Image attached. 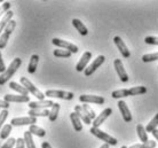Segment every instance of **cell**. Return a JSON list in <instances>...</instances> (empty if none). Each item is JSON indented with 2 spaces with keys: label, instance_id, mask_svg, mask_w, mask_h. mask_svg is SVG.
Returning a JSON list of instances; mask_svg holds the SVG:
<instances>
[{
  "label": "cell",
  "instance_id": "obj_40",
  "mask_svg": "<svg viewBox=\"0 0 158 148\" xmlns=\"http://www.w3.org/2000/svg\"><path fill=\"white\" fill-rule=\"evenodd\" d=\"M143 147H144V148H155V147H156V141L148 140L146 144H143Z\"/></svg>",
  "mask_w": 158,
  "mask_h": 148
},
{
  "label": "cell",
  "instance_id": "obj_11",
  "mask_svg": "<svg viewBox=\"0 0 158 148\" xmlns=\"http://www.w3.org/2000/svg\"><path fill=\"white\" fill-rule=\"evenodd\" d=\"M30 109H48L54 106V102L51 100H41V101H31L29 102Z\"/></svg>",
  "mask_w": 158,
  "mask_h": 148
},
{
  "label": "cell",
  "instance_id": "obj_25",
  "mask_svg": "<svg viewBox=\"0 0 158 148\" xmlns=\"http://www.w3.org/2000/svg\"><path fill=\"white\" fill-rule=\"evenodd\" d=\"M29 131L31 132V134H35L37 137H40V138H43V137L46 136V131L44 130V129L39 128V126H37V125H30V128H29Z\"/></svg>",
  "mask_w": 158,
  "mask_h": 148
},
{
  "label": "cell",
  "instance_id": "obj_24",
  "mask_svg": "<svg viewBox=\"0 0 158 148\" xmlns=\"http://www.w3.org/2000/svg\"><path fill=\"white\" fill-rule=\"evenodd\" d=\"M136 132H138L139 139L142 141V144H146L147 141L149 140V139H148L147 131H146V128H144L142 124H139L138 126H136Z\"/></svg>",
  "mask_w": 158,
  "mask_h": 148
},
{
  "label": "cell",
  "instance_id": "obj_3",
  "mask_svg": "<svg viewBox=\"0 0 158 148\" xmlns=\"http://www.w3.org/2000/svg\"><path fill=\"white\" fill-rule=\"evenodd\" d=\"M89 132H91L93 136L96 137V138H99V139H101L102 141H104L106 144L112 145V146H116V145H117V139H115L114 137L109 136L108 133L103 132L102 130H100L99 128H91Z\"/></svg>",
  "mask_w": 158,
  "mask_h": 148
},
{
  "label": "cell",
  "instance_id": "obj_34",
  "mask_svg": "<svg viewBox=\"0 0 158 148\" xmlns=\"http://www.w3.org/2000/svg\"><path fill=\"white\" fill-rule=\"evenodd\" d=\"M158 60V52L157 53H150V54H144L142 56V61L143 62H152V61H157Z\"/></svg>",
  "mask_w": 158,
  "mask_h": 148
},
{
  "label": "cell",
  "instance_id": "obj_20",
  "mask_svg": "<svg viewBox=\"0 0 158 148\" xmlns=\"http://www.w3.org/2000/svg\"><path fill=\"white\" fill-rule=\"evenodd\" d=\"M9 87L12 88V90H14V91H16V92H19L21 94V95H25V96H29V91L27 90V88L24 87L23 85H20L19 83H16V82H10L9 83Z\"/></svg>",
  "mask_w": 158,
  "mask_h": 148
},
{
  "label": "cell",
  "instance_id": "obj_44",
  "mask_svg": "<svg viewBox=\"0 0 158 148\" xmlns=\"http://www.w3.org/2000/svg\"><path fill=\"white\" fill-rule=\"evenodd\" d=\"M130 148H144V147H143V144H136V145H133V146H131Z\"/></svg>",
  "mask_w": 158,
  "mask_h": 148
},
{
  "label": "cell",
  "instance_id": "obj_39",
  "mask_svg": "<svg viewBox=\"0 0 158 148\" xmlns=\"http://www.w3.org/2000/svg\"><path fill=\"white\" fill-rule=\"evenodd\" d=\"M16 148H25V142L23 138H19L16 140Z\"/></svg>",
  "mask_w": 158,
  "mask_h": 148
},
{
  "label": "cell",
  "instance_id": "obj_31",
  "mask_svg": "<svg viewBox=\"0 0 158 148\" xmlns=\"http://www.w3.org/2000/svg\"><path fill=\"white\" fill-rule=\"evenodd\" d=\"M12 128H13L12 124L4 125V128H2L1 132H0V138H1V139H7L8 136H9V133L12 132Z\"/></svg>",
  "mask_w": 158,
  "mask_h": 148
},
{
  "label": "cell",
  "instance_id": "obj_6",
  "mask_svg": "<svg viewBox=\"0 0 158 148\" xmlns=\"http://www.w3.org/2000/svg\"><path fill=\"white\" fill-rule=\"evenodd\" d=\"M52 43H53V45L57 46V47L64 48V49H67V51H69V52H71V53L78 52V47H77L75 44L69 43V41H65V40L60 39V38H54V39L52 40Z\"/></svg>",
  "mask_w": 158,
  "mask_h": 148
},
{
  "label": "cell",
  "instance_id": "obj_28",
  "mask_svg": "<svg viewBox=\"0 0 158 148\" xmlns=\"http://www.w3.org/2000/svg\"><path fill=\"white\" fill-rule=\"evenodd\" d=\"M59 112H60V104H54V106H53L51 109L49 116H48V118H49L51 122L56 121V118H57V116H59Z\"/></svg>",
  "mask_w": 158,
  "mask_h": 148
},
{
  "label": "cell",
  "instance_id": "obj_23",
  "mask_svg": "<svg viewBox=\"0 0 158 148\" xmlns=\"http://www.w3.org/2000/svg\"><path fill=\"white\" fill-rule=\"evenodd\" d=\"M38 62H39V56L37 55V54H33L31 56V59H30V62H29V66H28L29 74H35L36 72Z\"/></svg>",
  "mask_w": 158,
  "mask_h": 148
},
{
  "label": "cell",
  "instance_id": "obj_35",
  "mask_svg": "<svg viewBox=\"0 0 158 148\" xmlns=\"http://www.w3.org/2000/svg\"><path fill=\"white\" fill-rule=\"evenodd\" d=\"M9 8H10V2H8V1L2 2V5L0 6V17L2 15H5L9 11Z\"/></svg>",
  "mask_w": 158,
  "mask_h": 148
},
{
  "label": "cell",
  "instance_id": "obj_47",
  "mask_svg": "<svg viewBox=\"0 0 158 148\" xmlns=\"http://www.w3.org/2000/svg\"><path fill=\"white\" fill-rule=\"evenodd\" d=\"M120 148H127L126 146H123V147H120Z\"/></svg>",
  "mask_w": 158,
  "mask_h": 148
},
{
  "label": "cell",
  "instance_id": "obj_2",
  "mask_svg": "<svg viewBox=\"0 0 158 148\" xmlns=\"http://www.w3.org/2000/svg\"><path fill=\"white\" fill-rule=\"evenodd\" d=\"M20 82H21V84L23 85L24 87L27 88V90H28V91L30 93H31V94H33V95L36 96V98L39 101L45 100V96H46V95H45L44 93L40 92L39 90H38V88H37L36 86H35V85L32 84V83L28 79V78H25V77H21Z\"/></svg>",
  "mask_w": 158,
  "mask_h": 148
},
{
  "label": "cell",
  "instance_id": "obj_38",
  "mask_svg": "<svg viewBox=\"0 0 158 148\" xmlns=\"http://www.w3.org/2000/svg\"><path fill=\"white\" fill-rule=\"evenodd\" d=\"M15 144H16V139H14V138H9V139L1 146V148H13Z\"/></svg>",
  "mask_w": 158,
  "mask_h": 148
},
{
  "label": "cell",
  "instance_id": "obj_36",
  "mask_svg": "<svg viewBox=\"0 0 158 148\" xmlns=\"http://www.w3.org/2000/svg\"><path fill=\"white\" fill-rule=\"evenodd\" d=\"M7 117H8V109H2L0 112V129L2 128V125H4L5 121L7 120Z\"/></svg>",
  "mask_w": 158,
  "mask_h": 148
},
{
  "label": "cell",
  "instance_id": "obj_22",
  "mask_svg": "<svg viewBox=\"0 0 158 148\" xmlns=\"http://www.w3.org/2000/svg\"><path fill=\"white\" fill-rule=\"evenodd\" d=\"M49 110L48 109H30L29 110V116L31 117H45V116H49Z\"/></svg>",
  "mask_w": 158,
  "mask_h": 148
},
{
  "label": "cell",
  "instance_id": "obj_26",
  "mask_svg": "<svg viewBox=\"0 0 158 148\" xmlns=\"http://www.w3.org/2000/svg\"><path fill=\"white\" fill-rule=\"evenodd\" d=\"M24 142H25V146L27 148H36V145L33 142V139H32V134L30 131H25L24 132Z\"/></svg>",
  "mask_w": 158,
  "mask_h": 148
},
{
  "label": "cell",
  "instance_id": "obj_9",
  "mask_svg": "<svg viewBox=\"0 0 158 148\" xmlns=\"http://www.w3.org/2000/svg\"><path fill=\"white\" fill-rule=\"evenodd\" d=\"M79 101L83 104H104V98L99 95H88L83 94L79 96Z\"/></svg>",
  "mask_w": 158,
  "mask_h": 148
},
{
  "label": "cell",
  "instance_id": "obj_19",
  "mask_svg": "<svg viewBox=\"0 0 158 148\" xmlns=\"http://www.w3.org/2000/svg\"><path fill=\"white\" fill-rule=\"evenodd\" d=\"M72 25L77 29V31H78L81 36H86L87 33H88L87 28L84 25L83 22H81L80 20H78V19H73V20H72Z\"/></svg>",
  "mask_w": 158,
  "mask_h": 148
},
{
  "label": "cell",
  "instance_id": "obj_12",
  "mask_svg": "<svg viewBox=\"0 0 158 148\" xmlns=\"http://www.w3.org/2000/svg\"><path fill=\"white\" fill-rule=\"evenodd\" d=\"M114 43L116 44V46L118 47V49H119V52L122 53V55L125 57V59H128L131 56V53H130V49L127 48V46H126V44L124 43V40L120 38V37H115L114 38Z\"/></svg>",
  "mask_w": 158,
  "mask_h": 148
},
{
  "label": "cell",
  "instance_id": "obj_32",
  "mask_svg": "<svg viewBox=\"0 0 158 148\" xmlns=\"http://www.w3.org/2000/svg\"><path fill=\"white\" fill-rule=\"evenodd\" d=\"M81 107H83L84 112H86L87 116L89 117V118H91L92 121H94L95 118H96V114H95V112L91 108V107H89V106H88V104H84L83 106H81Z\"/></svg>",
  "mask_w": 158,
  "mask_h": 148
},
{
  "label": "cell",
  "instance_id": "obj_16",
  "mask_svg": "<svg viewBox=\"0 0 158 148\" xmlns=\"http://www.w3.org/2000/svg\"><path fill=\"white\" fill-rule=\"evenodd\" d=\"M4 100L6 102H30L29 96L25 95H15V94H6L4 96Z\"/></svg>",
  "mask_w": 158,
  "mask_h": 148
},
{
  "label": "cell",
  "instance_id": "obj_46",
  "mask_svg": "<svg viewBox=\"0 0 158 148\" xmlns=\"http://www.w3.org/2000/svg\"><path fill=\"white\" fill-rule=\"evenodd\" d=\"M109 146H110V145H108V144H103L102 146H101V147H100V148H109Z\"/></svg>",
  "mask_w": 158,
  "mask_h": 148
},
{
  "label": "cell",
  "instance_id": "obj_13",
  "mask_svg": "<svg viewBox=\"0 0 158 148\" xmlns=\"http://www.w3.org/2000/svg\"><path fill=\"white\" fill-rule=\"evenodd\" d=\"M91 59H92V53L91 52L84 53L83 56L80 57L79 62L77 63V66H76V70L79 71V72L85 71V69L87 68V64H88V62L91 61Z\"/></svg>",
  "mask_w": 158,
  "mask_h": 148
},
{
  "label": "cell",
  "instance_id": "obj_29",
  "mask_svg": "<svg viewBox=\"0 0 158 148\" xmlns=\"http://www.w3.org/2000/svg\"><path fill=\"white\" fill-rule=\"evenodd\" d=\"M128 92H130V95H140V94L147 93V87H144V86H135V87L130 88Z\"/></svg>",
  "mask_w": 158,
  "mask_h": 148
},
{
  "label": "cell",
  "instance_id": "obj_4",
  "mask_svg": "<svg viewBox=\"0 0 158 148\" xmlns=\"http://www.w3.org/2000/svg\"><path fill=\"white\" fill-rule=\"evenodd\" d=\"M15 28H16V21L12 20L8 23V25L4 30V32L1 33V36H0V49H2V48H5L7 46V41L9 39V36L12 35V32L14 31Z\"/></svg>",
  "mask_w": 158,
  "mask_h": 148
},
{
  "label": "cell",
  "instance_id": "obj_41",
  "mask_svg": "<svg viewBox=\"0 0 158 148\" xmlns=\"http://www.w3.org/2000/svg\"><path fill=\"white\" fill-rule=\"evenodd\" d=\"M6 66H5L4 63V60H2V56H1V52H0V72L1 74H4L5 71H6Z\"/></svg>",
  "mask_w": 158,
  "mask_h": 148
},
{
  "label": "cell",
  "instance_id": "obj_45",
  "mask_svg": "<svg viewBox=\"0 0 158 148\" xmlns=\"http://www.w3.org/2000/svg\"><path fill=\"white\" fill-rule=\"evenodd\" d=\"M152 136H154L155 138L157 139V141H158V130H157V129H156V130H154V131H152Z\"/></svg>",
  "mask_w": 158,
  "mask_h": 148
},
{
  "label": "cell",
  "instance_id": "obj_8",
  "mask_svg": "<svg viewBox=\"0 0 158 148\" xmlns=\"http://www.w3.org/2000/svg\"><path fill=\"white\" fill-rule=\"evenodd\" d=\"M37 123L36 117L27 116V117H15L10 121V124L13 126H22V125H33Z\"/></svg>",
  "mask_w": 158,
  "mask_h": 148
},
{
  "label": "cell",
  "instance_id": "obj_43",
  "mask_svg": "<svg viewBox=\"0 0 158 148\" xmlns=\"http://www.w3.org/2000/svg\"><path fill=\"white\" fill-rule=\"evenodd\" d=\"M41 148H52V146L48 144L47 141H44L43 144H41Z\"/></svg>",
  "mask_w": 158,
  "mask_h": 148
},
{
  "label": "cell",
  "instance_id": "obj_33",
  "mask_svg": "<svg viewBox=\"0 0 158 148\" xmlns=\"http://www.w3.org/2000/svg\"><path fill=\"white\" fill-rule=\"evenodd\" d=\"M53 54L56 57H70L72 53L67 51V49H54Z\"/></svg>",
  "mask_w": 158,
  "mask_h": 148
},
{
  "label": "cell",
  "instance_id": "obj_1",
  "mask_svg": "<svg viewBox=\"0 0 158 148\" xmlns=\"http://www.w3.org/2000/svg\"><path fill=\"white\" fill-rule=\"evenodd\" d=\"M21 64H22V60H21L20 57L14 59V60L12 61V63L9 64V67L6 69V71H5L4 74H1V76H0V85L6 84L8 80L14 76V74L19 70V68L21 67Z\"/></svg>",
  "mask_w": 158,
  "mask_h": 148
},
{
  "label": "cell",
  "instance_id": "obj_18",
  "mask_svg": "<svg viewBox=\"0 0 158 148\" xmlns=\"http://www.w3.org/2000/svg\"><path fill=\"white\" fill-rule=\"evenodd\" d=\"M70 120L72 122V125H73V129L77 132H80L83 130V124H81V120L78 117V115L76 114L75 112L70 114Z\"/></svg>",
  "mask_w": 158,
  "mask_h": 148
},
{
  "label": "cell",
  "instance_id": "obj_5",
  "mask_svg": "<svg viewBox=\"0 0 158 148\" xmlns=\"http://www.w3.org/2000/svg\"><path fill=\"white\" fill-rule=\"evenodd\" d=\"M45 95L49 98H59L63 100H72L75 96L72 92H65V91H59V90H48L46 91Z\"/></svg>",
  "mask_w": 158,
  "mask_h": 148
},
{
  "label": "cell",
  "instance_id": "obj_21",
  "mask_svg": "<svg viewBox=\"0 0 158 148\" xmlns=\"http://www.w3.org/2000/svg\"><path fill=\"white\" fill-rule=\"evenodd\" d=\"M13 16H14V13H13L12 11H8V12L2 16V19H1V21H0V33H1L2 30L6 29V27L8 25V23L12 21Z\"/></svg>",
  "mask_w": 158,
  "mask_h": 148
},
{
  "label": "cell",
  "instance_id": "obj_10",
  "mask_svg": "<svg viewBox=\"0 0 158 148\" xmlns=\"http://www.w3.org/2000/svg\"><path fill=\"white\" fill-rule=\"evenodd\" d=\"M114 66H115V69L116 71H117V74H118L119 78H120V80L122 82H124V83H126V82H128V79H130V77H128V75H127V72L125 71V69H124V66H123V62L119 59H116L115 61H114Z\"/></svg>",
  "mask_w": 158,
  "mask_h": 148
},
{
  "label": "cell",
  "instance_id": "obj_42",
  "mask_svg": "<svg viewBox=\"0 0 158 148\" xmlns=\"http://www.w3.org/2000/svg\"><path fill=\"white\" fill-rule=\"evenodd\" d=\"M0 108L8 109V108H9V104H8V102H6L5 100H0Z\"/></svg>",
  "mask_w": 158,
  "mask_h": 148
},
{
  "label": "cell",
  "instance_id": "obj_37",
  "mask_svg": "<svg viewBox=\"0 0 158 148\" xmlns=\"http://www.w3.org/2000/svg\"><path fill=\"white\" fill-rule=\"evenodd\" d=\"M144 41H146V44H149V45H158V37H154V36L146 37Z\"/></svg>",
  "mask_w": 158,
  "mask_h": 148
},
{
  "label": "cell",
  "instance_id": "obj_27",
  "mask_svg": "<svg viewBox=\"0 0 158 148\" xmlns=\"http://www.w3.org/2000/svg\"><path fill=\"white\" fill-rule=\"evenodd\" d=\"M111 96L114 99H123V98H126V96H130V92L127 88H122V90H117V91H114Z\"/></svg>",
  "mask_w": 158,
  "mask_h": 148
},
{
  "label": "cell",
  "instance_id": "obj_14",
  "mask_svg": "<svg viewBox=\"0 0 158 148\" xmlns=\"http://www.w3.org/2000/svg\"><path fill=\"white\" fill-rule=\"evenodd\" d=\"M118 108H119V110H120L123 120L125 121V122H127V123H130L131 121H132V114H131L130 109H128V107H127L126 102H125V101H123V100H119Z\"/></svg>",
  "mask_w": 158,
  "mask_h": 148
},
{
  "label": "cell",
  "instance_id": "obj_15",
  "mask_svg": "<svg viewBox=\"0 0 158 148\" xmlns=\"http://www.w3.org/2000/svg\"><path fill=\"white\" fill-rule=\"evenodd\" d=\"M111 114H112V109H111V108H106V109H104V110L100 114L99 116H96V118L93 121V128H99L100 125L102 124L103 122L107 120Z\"/></svg>",
  "mask_w": 158,
  "mask_h": 148
},
{
  "label": "cell",
  "instance_id": "obj_7",
  "mask_svg": "<svg viewBox=\"0 0 158 148\" xmlns=\"http://www.w3.org/2000/svg\"><path fill=\"white\" fill-rule=\"evenodd\" d=\"M104 61H106V57H104L103 55H99V56H98V57H96V59H95V60L93 61V62H92V63L89 64V66H88L86 69H85V71H84L85 76H86V77L91 76L92 74H93V72H94L96 69L100 68V67L102 66Z\"/></svg>",
  "mask_w": 158,
  "mask_h": 148
},
{
  "label": "cell",
  "instance_id": "obj_17",
  "mask_svg": "<svg viewBox=\"0 0 158 148\" xmlns=\"http://www.w3.org/2000/svg\"><path fill=\"white\" fill-rule=\"evenodd\" d=\"M75 112L78 115V117L81 120V122H84L85 124H92V120L86 115V112H84V109L81 106H76L75 107Z\"/></svg>",
  "mask_w": 158,
  "mask_h": 148
},
{
  "label": "cell",
  "instance_id": "obj_30",
  "mask_svg": "<svg viewBox=\"0 0 158 148\" xmlns=\"http://www.w3.org/2000/svg\"><path fill=\"white\" fill-rule=\"evenodd\" d=\"M157 126H158V114H157V115H155L154 118L150 121V123H148V125H147V128H146V131H147V132L152 133V131H154V130H156V129H157Z\"/></svg>",
  "mask_w": 158,
  "mask_h": 148
}]
</instances>
